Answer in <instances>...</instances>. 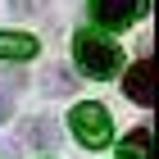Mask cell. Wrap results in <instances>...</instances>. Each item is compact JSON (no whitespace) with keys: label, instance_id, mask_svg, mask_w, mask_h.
<instances>
[{"label":"cell","instance_id":"3","mask_svg":"<svg viewBox=\"0 0 159 159\" xmlns=\"http://www.w3.org/2000/svg\"><path fill=\"white\" fill-rule=\"evenodd\" d=\"M141 9H146V0H91V18L100 27H127Z\"/></svg>","mask_w":159,"mask_h":159},{"label":"cell","instance_id":"5","mask_svg":"<svg viewBox=\"0 0 159 159\" xmlns=\"http://www.w3.org/2000/svg\"><path fill=\"white\" fill-rule=\"evenodd\" d=\"M37 55V37H27V32H0V59H32Z\"/></svg>","mask_w":159,"mask_h":159},{"label":"cell","instance_id":"1","mask_svg":"<svg viewBox=\"0 0 159 159\" xmlns=\"http://www.w3.org/2000/svg\"><path fill=\"white\" fill-rule=\"evenodd\" d=\"M73 55H77V68H82L86 77H114L118 73V46H114L105 32H91V27H82L73 37Z\"/></svg>","mask_w":159,"mask_h":159},{"label":"cell","instance_id":"9","mask_svg":"<svg viewBox=\"0 0 159 159\" xmlns=\"http://www.w3.org/2000/svg\"><path fill=\"white\" fill-rule=\"evenodd\" d=\"M9 118H14V91L0 86V123H9Z\"/></svg>","mask_w":159,"mask_h":159},{"label":"cell","instance_id":"2","mask_svg":"<svg viewBox=\"0 0 159 159\" xmlns=\"http://www.w3.org/2000/svg\"><path fill=\"white\" fill-rule=\"evenodd\" d=\"M68 123H73V136L82 141L86 150H105V146L114 141L109 114H105V105H96V100H86V105H73Z\"/></svg>","mask_w":159,"mask_h":159},{"label":"cell","instance_id":"10","mask_svg":"<svg viewBox=\"0 0 159 159\" xmlns=\"http://www.w3.org/2000/svg\"><path fill=\"white\" fill-rule=\"evenodd\" d=\"M14 14H46L41 0H14Z\"/></svg>","mask_w":159,"mask_h":159},{"label":"cell","instance_id":"6","mask_svg":"<svg viewBox=\"0 0 159 159\" xmlns=\"http://www.w3.org/2000/svg\"><path fill=\"white\" fill-rule=\"evenodd\" d=\"M23 136L32 141V146H41V150H55V146H59V127H55V118H27V123H23Z\"/></svg>","mask_w":159,"mask_h":159},{"label":"cell","instance_id":"8","mask_svg":"<svg viewBox=\"0 0 159 159\" xmlns=\"http://www.w3.org/2000/svg\"><path fill=\"white\" fill-rule=\"evenodd\" d=\"M118 159H150V127H136L118 146Z\"/></svg>","mask_w":159,"mask_h":159},{"label":"cell","instance_id":"4","mask_svg":"<svg viewBox=\"0 0 159 159\" xmlns=\"http://www.w3.org/2000/svg\"><path fill=\"white\" fill-rule=\"evenodd\" d=\"M123 91L136 100V105H155V59H141L127 68V77H123Z\"/></svg>","mask_w":159,"mask_h":159},{"label":"cell","instance_id":"7","mask_svg":"<svg viewBox=\"0 0 159 159\" xmlns=\"http://www.w3.org/2000/svg\"><path fill=\"white\" fill-rule=\"evenodd\" d=\"M41 91H46V96H68V91H73V73H68L64 64H50L46 73H41Z\"/></svg>","mask_w":159,"mask_h":159}]
</instances>
